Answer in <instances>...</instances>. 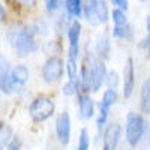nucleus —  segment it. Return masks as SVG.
<instances>
[{
	"instance_id": "nucleus-7",
	"label": "nucleus",
	"mask_w": 150,
	"mask_h": 150,
	"mask_svg": "<svg viewBox=\"0 0 150 150\" xmlns=\"http://www.w3.org/2000/svg\"><path fill=\"white\" fill-rule=\"evenodd\" d=\"M90 66H92V80H93V92H99L102 86L107 84L108 69L105 66V62L98 59L95 54H90Z\"/></svg>"
},
{
	"instance_id": "nucleus-8",
	"label": "nucleus",
	"mask_w": 150,
	"mask_h": 150,
	"mask_svg": "<svg viewBox=\"0 0 150 150\" xmlns=\"http://www.w3.org/2000/svg\"><path fill=\"white\" fill-rule=\"evenodd\" d=\"M30 80V71L26 65H17L12 68L11 72V81H9V87H11V93H20L26 89V86Z\"/></svg>"
},
{
	"instance_id": "nucleus-4",
	"label": "nucleus",
	"mask_w": 150,
	"mask_h": 150,
	"mask_svg": "<svg viewBox=\"0 0 150 150\" xmlns=\"http://www.w3.org/2000/svg\"><path fill=\"white\" fill-rule=\"evenodd\" d=\"M65 62L59 56H50L41 68V77L47 84H56L59 83L65 75Z\"/></svg>"
},
{
	"instance_id": "nucleus-21",
	"label": "nucleus",
	"mask_w": 150,
	"mask_h": 150,
	"mask_svg": "<svg viewBox=\"0 0 150 150\" xmlns=\"http://www.w3.org/2000/svg\"><path fill=\"white\" fill-rule=\"evenodd\" d=\"M14 131H12V128L9 126L8 123L2 122V125H0V149L5 150L8 147V144L12 141V138H14Z\"/></svg>"
},
{
	"instance_id": "nucleus-13",
	"label": "nucleus",
	"mask_w": 150,
	"mask_h": 150,
	"mask_svg": "<svg viewBox=\"0 0 150 150\" xmlns=\"http://www.w3.org/2000/svg\"><path fill=\"white\" fill-rule=\"evenodd\" d=\"M11 72L12 68L9 65V60L5 56H2L0 57V90L3 95H11V87H9Z\"/></svg>"
},
{
	"instance_id": "nucleus-29",
	"label": "nucleus",
	"mask_w": 150,
	"mask_h": 150,
	"mask_svg": "<svg viewBox=\"0 0 150 150\" xmlns=\"http://www.w3.org/2000/svg\"><path fill=\"white\" fill-rule=\"evenodd\" d=\"M111 3L114 5L117 9H122L125 12H128V9H129V3L126 2V0H112Z\"/></svg>"
},
{
	"instance_id": "nucleus-2",
	"label": "nucleus",
	"mask_w": 150,
	"mask_h": 150,
	"mask_svg": "<svg viewBox=\"0 0 150 150\" xmlns=\"http://www.w3.org/2000/svg\"><path fill=\"white\" fill-rule=\"evenodd\" d=\"M126 143L131 147H138L146 140L150 138V128L143 114L131 111L126 116V128H125Z\"/></svg>"
},
{
	"instance_id": "nucleus-23",
	"label": "nucleus",
	"mask_w": 150,
	"mask_h": 150,
	"mask_svg": "<svg viewBox=\"0 0 150 150\" xmlns=\"http://www.w3.org/2000/svg\"><path fill=\"white\" fill-rule=\"evenodd\" d=\"M66 75H68V80H75V78L80 77V74H78V60L71 59V57L66 59Z\"/></svg>"
},
{
	"instance_id": "nucleus-9",
	"label": "nucleus",
	"mask_w": 150,
	"mask_h": 150,
	"mask_svg": "<svg viewBox=\"0 0 150 150\" xmlns=\"http://www.w3.org/2000/svg\"><path fill=\"white\" fill-rule=\"evenodd\" d=\"M122 140V126L119 123H108L102 132V150H117Z\"/></svg>"
},
{
	"instance_id": "nucleus-19",
	"label": "nucleus",
	"mask_w": 150,
	"mask_h": 150,
	"mask_svg": "<svg viewBox=\"0 0 150 150\" xmlns=\"http://www.w3.org/2000/svg\"><path fill=\"white\" fill-rule=\"evenodd\" d=\"M65 96H78L83 93V84H81V80L80 77L75 78V80H68L65 84H63V89H62Z\"/></svg>"
},
{
	"instance_id": "nucleus-3",
	"label": "nucleus",
	"mask_w": 150,
	"mask_h": 150,
	"mask_svg": "<svg viewBox=\"0 0 150 150\" xmlns=\"http://www.w3.org/2000/svg\"><path fill=\"white\" fill-rule=\"evenodd\" d=\"M54 112H56V104L47 95L36 96L29 105V116L36 123L47 122L48 119H51L54 116Z\"/></svg>"
},
{
	"instance_id": "nucleus-24",
	"label": "nucleus",
	"mask_w": 150,
	"mask_h": 150,
	"mask_svg": "<svg viewBox=\"0 0 150 150\" xmlns=\"http://www.w3.org/2000/svg\"><path fill=\"white\" fill-rule=\"evenodd\" d=\"M30 27H32V30H33V33H35L36 36H45V35L48 33V30H50L47 21L42 20V18H38Z\"/></svg>"
},
{
	"instance_id": "nucleus-28",
	"label": "nucleus",
	"mask_w": 150,
	"mask_h": 150,
	"mask_svg": "<svg viewBox=\"0 0 150 150\" xmlns=\"http://www.w3.org/2000/svg\"><path fill=\"white\" fill-rule=\"evenodd\" d=\"M21 147H23V141H21V138L18 135H15L5 150H21Z\"/></svg>"
},
{
	"instance_id": "nucleus-20",
	"label": "nucleus",
	"mask_w": 150,
	"mask_h": 150,
	"mask_svg": "<svg viewBox=\"0 0 150 150\" xmlns=\"http://www.w3.org/2000/svg\"><path fill=\"white\" fill-rule=\"evenodd\" d=\"M96 15H98L99 24H107L108 20H111L110 8L105 0H96Z\"/></svg>"
},
{
	"instance_id": "nucleus-12",
	"label": "nucleus",
	"mask_w": 150,
	"mask_h": 150,
	"mask_svg": "<svg viewBox=\"0 0 150 150\" xmlns=\"http://www.w3.org/2000/svg\"><path fill=\"white\" fill-rule=\"evenodd\" d=\"M77 107H78V119L80 120H90L95 116V102L90 95L81 93L77 96Z\"/></svg>"
},
{
	"instance_id": "nucleus-18",
	"label": "nucleus",
	"mask_w": 150,
	"mask_h": 150,
	"mask_svg": "<svg viewBox=\"0 0 150 150\" xmlns=\"http://www.w3.org/2000/svg\"><path fill=\"white\" fill-rule=\"evenodd\" d=\"M83 17L87 20V23H89L92 27H98L99 26L98 15H96V0H92V2H86L84 3Z\"/></svg>"
},
{
	"instance_id": "nucleus-16",
	"label": "nucleus",
	"mask_w": 150,
	"mask_h": 150,
	"mask_svg": "<svg viewBox=\"0 0 150 150\" xmlns=\"http://www.w3.org/2000/svg\"><path fill=\"white\" fill-rule=\"evenodd\" d=\"M63 8L71 18L78 20L84 12V2H81V0H66V2H63Z\"/></svg>"
},
{
	"instance_id": "nucleus-30",
	"label": "nucleus",
	"mask_w": 150,
	"mask_h": 150,
	"mask_svg": "<svg viewBox=\"0 0 150 150\" xmlns=\"http://www.w3.org/2000/svg\"><path fill=\"white\" fill-rule=\"evenodd\" d=\"M0 17H2V18H0V21H2V23H5L6 18H8V12H6V9H5L3 5L0 6Z\"/></svg>"
},
{
	"instance_id": "nucleus-6",
	"label": "nucleus",
	"mask_w": 150,
	"mask_h": 150,
	"mask_svg": "<svg viewBox=\"0 0 150 150\" xmlns=\"http://www.w3.org/2000/svg\"><path fill=\"white\" fill-rule=\"evenodd\" d=\"M54 131H56L57 141L63 147H66L71 143V134H72V122H71V116L68 111H63L57 116Z\"/></svg>"
},
{
	"instance_id": "nucleus-17",
	"label": "nucleus",
	"mask_w": 150,
	"mask_h": 150,
	"mask_svg": "<svg viewBox=\"0 0 150 150\" xmlns=\"http://www.w3.org/2000/svg\"><path fill=\"white\" fill-rule=\"evenodd\" d=\"M81 23L78 20H74L66 32V38L69 41V47H80V38H81Z\"/></svg>"
},
{
	"instance_id": "nucleus-22",
	"label": "nucleus",
	"mask_w": 150,
	"mask_h": 150,
	"mask_svg": "<svg viewBox=\"0 0 150 150\" xmlns=\"http://www.w3.org/2000/svg\"><path fill=\"white\" fill-rule=\"evenodd\" d=\"M111 21L114 23V27H123V26H126V24H129L126 12L122 11V9H117V8H114L111 12Z\"/></svg>"
},
{
	"instance_id": "nucleus-5",
	"label": "nucleus",
	"mask_w": 150,
	"mask_h": 150,
	"mask_svg": "<svg viewBox=\"0 0 150 150\" xmlns=\"http://www.w3.org/2000/svg\"><path fill=\"white\" fill-rule=\"evenodd\" d=\"M119 99L117 90H112V89H107L102 95V99L99 102V112H98V119H96V129L98 132H104V129L108 126V116H110V111L111 108L116 105Z\"/></svg>"
},
{
	"instance_id": "nucleus-27",
	"label": "nucleus",
	"mask_w": 150,
	"mask_h": 150,
	"mask_svg": "<svg viewBox=\"0 0 150 150\" xmlns=\"http://www.w3.org/2000/svg\"><path fill=\"white\" fill-rule=\"evenodd\" d=\"M60 2L59 0H47L45 2V9L47 12H50V14H56V12L60 9Z\"/></svg>"
},
{
	"instance_id": "nucleus-1",
	"label": "nucleus",
	"mask_w": 150,
	"mask_h": 150,
	"mask_svg": "<svg viewBox=\"0 0 150 150\" xmlns=\"http://www.w3.org/2000/svg\"><path fill=\"white\" fill-rule=\"evenodd\" d=\"M6 39L9 45L15 50L18 57H26L39 50V42L30 26L21 23H11L6 30Z\"/></svg>"
},
{
	"instance_id": "nucleus-31",
	"label": "nucleus",
	"mask_w": 150,
	"mask_h": 150,
	"mask_svg": "<svg viewBox=\"0 0 150 150\" xmlns=\"http://www.w3.org/2000/svg\"><path fill=\"white\" fill-rule=\"evenodd\" d=\"M149 128H150V117H149Z\"/></svg>"
},
{
	"instance_id": "nucleus-15",
	"label": "nucleus",
	"mask_w": 150,
	"mask_h": 150,
	"mask_svg": "<svg viewBox=\"0 0 150 150\" xmlns=\"http://www.w3.org/2000/svg\"><path fill=\"white\" fill-rule=\"evenodd\" d=\"M111 36L114 38V39L132 42L134 36H135V29H134L132 24H126V26H123V27H112Z\"/></svg>"
},
{
	"instance_id": "nucleus-25",
	"label": "nucleus",
	"mask_w": 150,
	"mask_h": 150,
	"mask_svg": "<svg viewBox=\"0 0 150 150\" xmlns=\"http://www.w3.org/2000/svg\"><path fill=\"white\" fill-rule=\"evenodd\" d=\"M90 149V135H89V131L86 128L81 129L80 135H78V147L77 150H89Z\"/></svg>"
},
{
	"instance_id": "nucleus-26",
	"label": "nucleus",
	"mask_w": 150,
	"mask_h": 150,
	"mask_svg": "<svg viewBox=\"0 0 150 150\" xmlns=\"http://www.w3.org/2000/svg\"><path fill=\"white\" fill-rule=\"evenodd\" d=\"M107 86H108V89H112V90H116L117 87L120 86V75H119L116 71H110V72H108Z\"/></svg>"
},
{
	"instance_id": "nucleus-14",
	"label": "nucleus",
	"mask_w": 150,
	"mask_h": 150,
	"mask_svg": "<svg viewBox=\"0 0 150 150\" xmlns=\"http://www.w3.org/2000/svg\"><path fill=\"white\" fill-rule=\"evenodd\" d=\"M140 110L144 114H150V78H146L140 90Z\"/></svg>"
},
{
	"instance_id": "nucleus-11",
	"label": "nucleus",
	"mask_w": 150,
	"mask_h": 150,
	"mask_svg": "<svg viewBox=\"0 0 150 150\" xmlns=\"http://www.w3.org/2000/svg\"><path fill=\"white\" fill-rule=\"evenodd\" d=\"M111 48H112V44H111L110 35L107 32L98 33L96 39H95V56L105 62L111 56Z\"/></svg>"
},
{
	"instance_id": "nucleus-10",
	"label": "nucleus",
	"mask_w": 150,
	"mask_h": 150,
	"mask_svg": "<svg viewBox=\"0 0 150 150\" xmlns=\"http://www.w3.org/2000/svg\"><path fill=\"white\" fill-rule=\"evenodd\" d=\"M135 90V62L128 57L123 66V98L129 99Z\"/></svg>"
}]
</instances>
